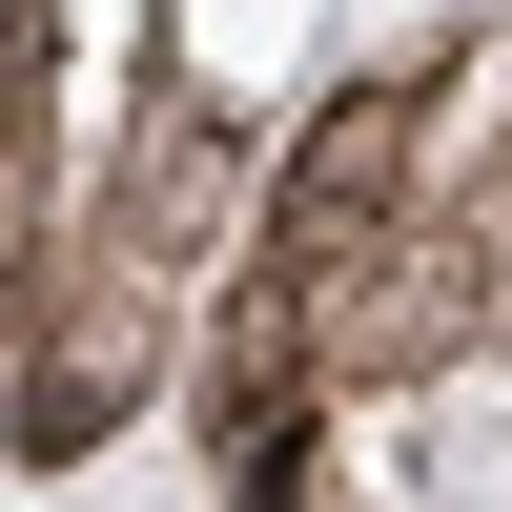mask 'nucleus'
Segmentation results:
<instances>
[{
    "mask_svg": "<svg viewBox=\"0 0 512 512\" xmlns=\"http://www.w3.org/2000/svg\"><path fill=\"white\" fill-rule=\"evenodd\" d=\"M226 205H246V123L205 103L185 62H164V82H144V123H123V185H103V246H123V267H185V246L226 226Z\"/></svg>",
    "mask_w": 512,
    "mask_h": 512,
    "instance_id": "nucleus-3",
    "label": "nucleus"
},
{
    "mask_svg": "<svg viewBox=\"0 0 512 512\" xmlns=\"http://www.w3.org/2000/svg\"><path fill=\"white\" fill-rule=\"evenodd\" d=\"M144 390H164V308H144V267L103 246V267H82V287H41V328L0 349V431L62 472V451H103Z\"/></svg>",
    "mask_w": 512,
    "mask_h": 512,
    "instance_id": "nucleus-1",
    "label": "nucleus"
},
{
    "mask_svg": "<svg viewBox=\"0 0 512 512\" xmlns=\"http://www.w3.org/2000/svg\"><path fill=\"white\" fill-rule=\"evenodd\" d=\"M410 123H431L410 82H349V103H328L308 144H287V185H267V267H246V287H287V308H328V267L410 226Z\"/></svg>",
    "mask_w": 512,
    "mask_h": 512,
    "instance_id": "nucleus-2",
    "label": "nucleus"
}]
</instances>
